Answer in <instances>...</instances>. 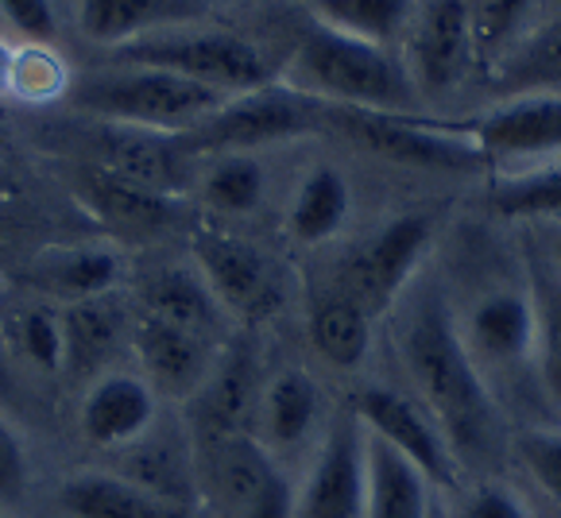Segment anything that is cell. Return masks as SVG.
<instances>
[{"instance_id": "6da1fadb", "label": "cell", "mask_w": 561, "mask_h": 518, "mask_svg": "<svg viewBox=\"0 0 561 518\" xmlns=\"http://www.w3.org/2000/svg\"><path fill=\"white\" fill-rule=\"evenodd\" d=\"M399 356L419 403L434 414L457 461L484 457L500 441V406L461 337V325L442 295H419L399 330Z\"/></svg>"}, {"instance_id": "7a4b0ae2", "label": "cell", "mask_w": 561, "mask_h": 518, "mask_svg": "<svg viewBox=\"0 0 561 518\" xmlns=\"http://www.w3.org/2000/svg\"><path fill=\"white\" fill-rule=\"evenodd\" d=\"M287 85L322 105L388 116H411L414 93H419L407 62H399L388 47L353 39L322 24L302 35L290 58Z\"/></svg>"}, {"instance_id": "3957f363", "label": "cell", "mask_w": 561, "mask_h": 518, "mask_svg": "<svg viewBox=\"0 0 561 518\" xmlns=\"http://www.w3.org/2000/svg\"><path fill=\"white\" fill-rule=\"evenodd\" d=\"M82 113L108 124H133L151 133L186 136L206 124L229 93L209 90L191 78L148 67H116L105 74H85L70 85V97Z\"/></svg>"}, {"instance_id": "277c9868", "label": "cell", "mask_w": 561, "mask_h": 518, "mask_svg": "<svg viewBox=\"0 0 561 518\" xmlns=\"http://www.w3.org/2000/svg\"><path fill=\"white\" fill-rule=\"evenodd\" d=\"M113 58L116 67L167 70V74L191 78L229 97L272 85V70L252 43L232 32H209V27H163V32L116 47Z\"/></svg>"}, {"instance_id": "5b68a950", "label": "cell", "mask_w": 561, "mask_h": 518, "mask_svg": "<svg viewBox=\"0 0 561 518\" xmlns=\"http://www.w3.org/2000/svg\"><path fill=\"white\" fill-rule=\"evenodd\" d=\"M322 124V101L306 97L290 85H260L229 97L206 124L182 136L186 151H217V156H248L275 140H295V136L314 133Z\"/></svg>"}, {"instance_id": "8992f818", "label": "cell", "mask_w": 561, "mask_h": 518, "mask_svg": "<svg viewBox=\"0 0 561 518\" xmlns=\"http://www.w3.org/2000/svg\"><path fill=\"white\" fill-rule=\"evenodd\" d=\"M353 414L371 437H380L399 457H407L430 484L446 487V492H454L461 484V461L454 457L434 414L419 399L391 391V387H368V391L356 395Z\"/></svg>"}, {"instance_id": "52a82bcc", "label": "cell", "mask_w": 561, "mask_h": 518, "mask_svg": "<svg viewBox=\"0 0 561 518\" xmlns=\"http://www.w3.org/2000/svg\"><path fill=\"white\" fill-rule=\"evenodd\" d=\"M198 275L229 313L244 321H264L283 306V283L275 264L256 244L232 232H198L194 240Z\"/></svg>"}, {"instance_id": "ba28073f", "label": "cell", "mask_w": 561, "mask_h": 518, "mask_svg": "<svg viewBox=\"0 0 561 518\" xmlns=\"http://www.w3.org/2000/svg\"><path fill=\"white\" fill-rule=\"evenodd\" d=\"M341 124L353 140L368 151L391 159V163L426 166V171H472L484 163L472 133L438 128V124L414 120V116H388V113H356L341 108Z\"/></svg>"}, {"instance_id": "9c48e42d", "label": "cell", "mask_w": 561, "mask_h": 518, "mask_svg": "<svg viewBox=\"0 0 561 518\" xmlns=\"http://www.w3.org/2000/svg\"><path fill=\"white\" fill-rule=\"evenodd\" d=\"M368 499V429L353 411L333 418L318 461L298 487L295 518H364Z\"/></svg>"}, {"instance_id": "30bf717a", "label": "cell", "mask_w": 561, "mask_h": 518, "mask_svg": "<svg viewBox=\"0 0 561 518\" xmlns=\"http://www.w3.org/2000/svg\"><path fill=\"white\" fill-rule=\"evenodd\" d=\"M434 237V221L426 214H403L383 225L345 267V295L368 313H380L403 295L414 267Z\"/></svg>"}, {"instance_id": "8fae6325", "label": "cell", "mask_w": 561, "mask_h": 518, "mask_svg": "<svg viewBox=\"0 0 561 518\" xmlns=\"http://www.w3.org/2000/svg\"><path fill=\"white\" fill-rule=\"evenodd\" d=\"M93 148H98L101 171L133 182V186H140V189L174 198V194L186 186V159H191V151H186L182 136L101 120Z\"/></svg>"}, {"instance_id": "7c38bea8", "label": "cell", "mask_w": 561, "mask_h": 518, "mask_svg": "<svg viewBox=\"0 0 561 518\" xmlns=\"http://www.w3.org/2000/svg\"><path fill=\"white\" fill-rule=\"evenodd\" d=\"M477 67L465 0H434L411 24V82L414 90L446 93Z\"/></svg>"}, {"instance_id": "4fadbf2b", "label": "cell", "mask_w": 561, "mask_h": 518, "mask_svg": "<svg viewBox=\"0 0 561 518\" xmlns=\"http://www.w3.org/2000/svg\"><path fill=\"white\" fill-rule=\"evenodd\" d=\"M484 163L561 156V93L507 97L469 128Z\"/></svg>"}, {"instance_id": "5bb4252c", "label": "cell", "mask_w": 561, "mask_h": 518, "mask_svg": "<svg viewBox=\"0 0 561 518\" xmlns=\"http://www.w3.org/2000/svg\"><path fill=\"white\" fill-rule=\"evenodd\" d=\"M133 348L144 368V379L156 387V395L191 399L206 387L214 364V345L194 333L179 330L171 321L140 310L133 321Z\"/></svg>"}, {"instance_id": "9a60e30c", "label": "cell", "mask_w": 561, "mask_h": 518, "mask_svg": "<svg viewBox=\"0 0 561 518\" xmlns=\"http://www.w3.org/2000/svg\"><path fill=\"white\" fill-rule=\"evenodd\" d=\"M159 418L156 387L133 371H105L90 383L82 399V434L98 449H128L151 434Z\"/></svg>"}, {"instance_id": "2e32d148", "label": "cell", "mask_w": 561, "mask_h": 518, "mask_svg": "<svg viewBox=\"0 0 561 518\" xmlns=\"http://www.w3.org/2000/svg\"><path fill=\"white\" fill-rule=\"evenodd\" d=\"M465 345L472 360L512 368L535 353V302L519 290H492L469 313Z\"/></svg>"}, {"instance_id": "e0dca14e", "label": "cell", "mask_w": 561, "mask_h": 518, "mask_svg": "<svg viewBox=\"0 0 561 518\" xmlns=\"http://www.w3.org/2000/svg\"><path fill=\"white\" fill-rule=\"evenodd\" d=\"M32 287L58 302H90L105 298L121 279V255L105 244H75V248H50L35 255L32 264Z\"/></svg>"}, {"instance_id": "ac0fdd59", "label": "cell", "mask_w": 561, "mask_h": 518, "mask_svg": "<svg viewBox=\"0 0 561 518\" xmlns=\"http://www.w3.org/2000/svg\"><path fill=\"white\" fill-rule=\"evenodd\" d=\"M198 16V0H78V27L101 47H124Z\"/></svg>"}, {"instance_id": "d6986e66", "label": "cell", "mask_w": 561, "mask_h": 518, "mask_svg": "<svg viewBox=\"0 0 561 518\" xmlns=\"http://www.w3.org/2000/svg\"><path fill=\"white\" fill-rule=\"evenodd\" d=\"M58 503L75 518H191V507L159 499L116 472H78L62 480Z\"/></svg>"}, {"instance_id": "ffe728a7", "label": "cell", "mask_w": 561, "mask_h": 518, "mask_svg": "<svg viewBox=\"0 0 561 518\" xmlns=\"http://www.w3.org/2000/svg\"><path fill=\"white\" fill-rule=\"evenodd\" d=\"M144 310L209 341V345L221 337L225 325V306L217 302L206 279L191 267H163V272L151 275L148 287H144Z\"/></svg>"}, {"instance_id": "44dd1931", "label": "cell", "mask_w": 561, "mask_h": 518, "mask_svg": "<svg viewBox=\"0 0 561 518\" xmlns=\"http://www.w3.org/2000/svg\"><path fill=\"white\" fill-rule=\"evenodd\" d=\"M430 480L399 457L391 445L368 434V499L364 518H426L430 515Z\"/></svg>"}, {"instance_id": "7402d4cb", "label": "cell", "mask_w": 561, "mask_h": 518, "mask_svg": "<svg viewBox=\"0 0 561 518\" xmlns=\"http://www.w3.org/2000/svg\"><path fill=\"white\" fill-rule=\"evenodd\" d=\"M209 472H214L217 495L237 518L279 469L267 457L264 441H256L252 434H225L209 441Z\"/></svg>"}, {"instance_id": "603a6c76", "label": "cell", "mask_w": 561, "mask_h": 518, "mask_svg": "<svg viewBox=\"0 0 561 518\" xmlns=\"http://www.w3.org/2000/svg\"><path fill=\"white\" fill-rule=\"evenodd\" d=\"M318 411H322V395H318V383L306 371L287 368L272 379V383L260 391V426H264V437L272 445H302L310 437L318 422Z\"/></svg>"}, {"instance_id": "cb8c5ba5", "label": "cell", "mask_w": 561, "mask_h": 518, "mask_svg": "<svg viewBox=\"0 0 561 518\" xmlns=\"http://www.w3.org/2000/svg\"><path fill=\"white\" fill-rule=\"evenodd\" d=\"M128 321L113 298H90L62 310V337H67V368L75 376H93L105 368V360L116 353Z\"/></svg>"}, {"instance_id": "d4e9b609", "label": "cell", "mask_w": 561, "mask_h": 518, "mask_svg": "<svg viewBox=\"0 0 561 518\" xmlns=\"http://www.w3.org/2000/svg\"><path fill=\"white\" fill-rule=\"evenodd\" d=\"M202 426L214 437L248 434V422L256 418V379H252V360L244 353H232L209 371L206 387L198 391Z\"/></svg>"}, {"instance_id": "484cf974", "label": "cell", "mask_w": 561, "mask_h": 518, "mask_svg": "<svg viewBox=\"0 0 561 518\" xmlns=\"http://www.w3.org/2000/svg\"><path fill=\"white\" fill-rule=\"evenodd\" d=\"M495 90L504 93V101L527 93H561V20L538 27L500 58Z\"/></svg>"}, {"instance_id": "4316f807", "label": "cell", "mask_w": 561, "mask_h": 518, "mask_svg": "<svg viewBox=\"0 0 561 518\" xmlns=\"http://www.w3.org/2000/svg\"><path fill=\"white\" fill-rule=\"evenodd\" d=\"M348 209H353V194H348L345 174L333 166H314L295 189L290 232L302 244H322V240L337 237L341 225L348 221Z\"/></svg>"}, {"instance_id": "83f0119b", "label": "cell", "mask_w": 561, "mask_h": 518, "mask_svg": "<svg viewBox=\"0 0 561 518\" xmlns=\"http://www.w3.org/2000/svg\"><path fill=\"white\" fill-rule=\"evenodd\" d=\"M310 345L333 368H360L371 348V313L348 295H333L310 313Z\"/></svg>"}, {"instance_id": "f1b7e54d", "label": "cell", "mask_w": 561, "mask_h": 518, "mask_svg": "<svg viewBox=\"0 0 561 518\" xmlns=\"http://www.w3.org/2000/svg\"><path fill=\"white\" fill-rule=\"evenodd\" d=\"M318 24L353 39L391 47L414 24V0H310Z\"/></svg>"}, {"instance_id": "f546056e", "label": "cell", "mask_w": 561, "mask_h": 518, "mask_svg": "<svg viewBox=\"0 0 561 518\" xmlns=\"http://www.w3.org/2000/svg\"><path fill=\"white\" fill-rule=\"evenodd\" d=\"M78 194L90 202L93 214H101L113 225H124V229H156V225L167 221V209H171V198L133 186V182L101 171V166L78 179Z\"/></svg>"}, {"instance_id": "4dcf8cb0", "label": "cell", "mask_w": 561, "mask_h": 518, "mask_svg": "<svg viewBox=\"0 0 561 518\" xmlns=\"http://www.w3.org/2000/svg\"><path fill=\"white\" fill-rule=\"evenodd\" d=\"M124 480H133L136 487L159 495V499L186 507L194 495V461L179 445L163 441V437L151 441L148 434L136 445H128V472H124Z\"/></svg>"}, {"instance_id": "1f68e13d", "label": "cell", "mask_w": 561, "mask_h": 518, "mask_svg": "<svg viewBox=\"0 0 561 518\" xmlns=\"http://www.w3.org/2000/svg\"><path fill=\"white\" fill-rule=\"evenodd\" d=\"M70 67L50 43H24L12 50L9 90L4 97H16L24 105H50L70 97Z\"/></svg>"}, {"instance_id": "d6a6232c", "label": "cell", "mask_w": 561, "mask_h": 518, "mask_svg": "<svg viewBox=\"0 0 561 518\" xmlns=\"http://www.w3.org/2000/svg\"><path fill=\"white\" fill-rule=\"evenodd\" d=\"M202 194L217 214H252L264 198V166L252 156H221L202 179Z\"/></svg>"}, {"instance_id": "836d02e7", "label": "cell", "mask_w": 561, "mask_h": 518, "mask_svg": "<svg viewBox=\"0 0 561 518\" xmlns=\"http://www.w3.org/2000/svg\"><path fill=\"white\" fill-rule=\"evenodd\" d=\"M12 345L20 348L32 368L43 376L67 368V337H62V313L47 310V306H27L12 318Z\"/></svg>"}, {"instance_id": "e575fe53", "label": "cell", "mask_w": 561, "mask_h": 518, "mask_svg": "<svg viewBox=\"0 0 561 518\" xmlns=\"http://www.w3.org/2000/svg\"><path fill=\"white\" fill-rule=\"evenodd\" d=\"M469 4L472 50L477 62H495L512 50V39L519 35L535 0H465Z\"/></svg>"}, {"instance_id": "d590c367", "label": "cell", "mask_w": 561, "mask_h": 518, "mask_svg": "<svg viewBox=\"0 0 561 518\" xmlns=\"http://www.w3.org/2000/svg\"><path fill=\"white\" fill-rule=\"evenodd\" d=\"M492 206L504 217H561V163L504 182Z\"/></svg>"}, {"instance_id": "8d00e7d4", "label": "cell", "mask_w": 561, "mask_h": 518, "mask_svg": "<svg viewBox=\"0 0 561 518\" xmlns=\"http://www.w3.org/2000/svg\"><path fill=\"white\" fill-rule=\"evenodd\" d=\"M535 356L546 395L561 403V287H546L535 302Z\"/></svg>"}, {"instance_id": "74e56055", "label": "cell", "mask_w": 561, "mask_h": 518, "mask_svg": "<svg viewBox=\"0 0 561 518\" xmlns=\"http://www.w3.org/2000/svg\"><path fill=\"white\" fill-rule=\"evenodd\" d=\"M515 457L523 461L527 476L542 487L550 499L561 503V434L550 429H523L515 437Z\"/></svg>"}, {"instance_id": "f35d334b", "label": "cell", "mask_w": 561, "mask_h": 518, "mask_svg": "<svg viewBox=\"0 0 561 518\" xmlns=\"http://www.w3.org/2000/svg\"><path fill=\"white\" fill-rule=\"evenodd\" d=\"M0 16L9 20L27 43H50L58 32V16L50 0H0Z\"/></svg>"}, {"instance_id": "ab89813d", "label": "cell", "mask_w": 561, "mask_h": 518, "mask_svg": "<svg viewBox=\"0 0 561 518\" xmlns=\"http://www.w3.org/2000/svg\"><path fill=\"white\" fill-rule=\"evenodd\" d=\"M27 492V452L20 434L0 418V503H16Z\"/></svg>"}, {"instance_id": "60d3db41", "label": "cell", "mask_w": 561, "mask_h": 518, "mask_svg": "<svg viewBox=\"0 0 561 518\" xmlns=\"http://www.w3.org/2000/svg\"><path fill=\"white\" fill-rule=\"evenodd\" d=\"M298 510V487L287 480V472H275L264 484V492L248 503L237 518H295Z\"/></svg>"}, {"instance_id": "b9f144b4", "label": "cell", "mask_w": 561, "mask_h": 518, "mask_svg": "<svg viewBox=\"0 0 561 518\" xmlns=\"http://www.w3.org/2000/svg\"><path fill=\"white\" fill-rule=\"evenodd\" d=\"M461 518H527V510H523V503L515 499L507 487H477V492L465 499L461 507Z\"/></svg>"}, {"instance_id": "7bdbcfd3", "label": "cell", "mask_w": 561, "mask_h": 518, "mask_svg": "<svg viewBox=\"0 0 561 518\" xmlns=\"http://www.w3.org/2000/svg\"><path fill=\"white\" fill-rule=\"evenodd\" d=\"M12 391H16V371H12L9 341L0 337V399H12Z\"/></svg>"}, {"instance_id": "ee69618b", "label": "cell", "mask_w": 561, "mask_h": 518, "mask_svg": "<svg viewBox=\"0 0 561 518\" xmlns=\"http://www.w3.org/2000/svg\"><path fill=\"white\" fill-rule=\"evenodd\" d=\"M12 50L16 47H9V43L0 39V93L9 90V70H12Z\"/></svg>"}, {"instance_id": "f6af8a7d", "label": "cell", "mask_w": 561, "mask_h": 518, "mask_svg": "<svg viewBox=\"0 0 561 518\" xmlns=\"http://www.w3.org/2000/svg\"><path fill=\"white\" fill-rule=\"evenodd\" d=\"M426 518H457V515H454V510H449L442 499H434V503H430V515H426Z\"/></svg>"}, {"instance_id": "bcb514c9", "label": "cell", "mask_w": 561, "mask_h": 518, "mask_svg": "<svg viewBox=\"0 0 561 518\" xmlns=\"http://www.w3.org/2000/svg\"><path fill=\"white\" fill-rule=\"evenodd\" d=\"M553 264H558V267H561V237H558V240H553Z\"/></svg>"}, {"instance_id": "7dc6e473", "label": "cell", "mask_w": 561, "mask_h": 518, "mask_svg": "<svg viewBox=\"0 0 561 518\" xmlns=\"http://www.w3.org/2000/svg\"><path fill=\"white\" fill-rule=\"evenodd\" d=\"M0 133H4V116H0Z\"/></svg>"}]
</instances>
